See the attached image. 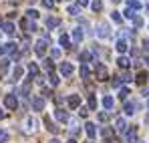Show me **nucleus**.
<instances>
[{"instance_id": "obj_34", "label": "nucleus", "mask_w": 149, "mask_h": 143, "mask_svg": "<svg viewBox=\"0 0 149 143\" xmlns=\"http://www.w3.org/2000/svg\"><path fill=\"white\" fill-rule=\"evenodd\" d=\"M45 69H47L49 73H52L54 71V63H52V61H45Z\"/></svg>"}, {"instance_id": "obj_24", "label": "nucleus", "mask_w": 149, "mask_h": 143, "mask_svg": "<svg viewBox=\"0 0 149 143\" xmlns=\"http://www.w3.org/2000/svg\"><path fill=\"white\" fill-rule=\"evenodd\" d=\"M28 73H30V79H32V77H38V67H36L34 63H30V65H28Z\"/></svg>"}, {"instance_id": "obj_17", "label": "nucleus", "mask_w": 149, "mask_h": 143, "mask_svg": "<svg viewBox=\"0 0 149 143\" xmlns=\"http://www.w3.org/2000/svg\"><path fill=\"white\" fill-rule=\"evenodd\" d=\"M125 127H127V125H125V119H121V117H119V119L115 121V131L123 133V131H125Z\"/></svg>"}, {"instance_id": "obj_57", "label": "nucleus", "mask_w": 149, "mask_h": 143, "mask_svg": "<svg viewBox=\"0 0 149 143\" xmlns=\"http://www.w3.org/2000/svg\"><path fill=\"white\" fill-rule=\"evenodd\" d=\"M111 2H115V4H117V2H121V0H111Z\"/></svg>"}, {"instance_id": "obj_23", "label": "nucleus", "mask_w": 149, "mask_h": 143, "mask_svg": "<svg viewBox=\"0 0 149 143\" xmlns=\"http://www.w3.org/2000/svg\"><path fill=\"white\" fill-rule=\"evenodd\" d=\"M2 28H4L6 34H14V24H12V22H4V24H2Z\"/></svg>"}, {"instance_id": "obj_43", "label": "nucleus", "mask_w": 149, "mask_h": 143, "mask_svg": "<svg viewBox=\"0 0 149 143\" xmlns=\"http://www.w3.org/2000/svg\"><path fill=\"white\" fill-rule=\"evenodd\" d=\"M79 115H81V117H87V115H89V109L81 107V109H79Z\"/></svg>"}, {"instance_id": "obj_38", "label": "nucleus", "mask_w": 149, "mask_h": 143, "mask_svg": "<svg viewBox=\"0 0 149 143\" xmlns=\"http://www.w3.org/2000/svg\"><path fill=\"white\" fill-rule=\"evenodd\" d=\"M50 57H52V59H58V57H61V48H52V50H50Z\"/></svg>"}, {"instance_id": "obj_19", "label": "nucleus", "mask_w": 149, "mask_h": 143, "mask_svg": "<svg viewBox=\"0 0 149 143\" xmlns=\"http://www.w3.org/2000/svg\"><path fill=\"white\" fill-rule=\"evenodd\" d=\"M117 63H119V67H121V69H129V65H131V61H129L127 57H119V59H117Z\"/></svg>"}, {"instance_id": "obj_35", "label": "nucleus", "mask_w": 149, "mask_h": 143, "mask_svg": "<svg viewBox=\"0 0 149 143\" xmlns=\"http://www.w3.org/2000/svg\"><path fill=\"white\" fill-rule=\"evenodd\" d=\"M89 109H97V99L91 95L89 97Z\"/></svg>"}, {"instance_id": "obj_18", "label": "nucleus", "mask_w": 149, "mask_h": 143, "mask_svg": "<svg viewBox=\"0 0 149 143\" xmlns=\"http://www.w3.org/2000/svg\"><path fill=\"white\" fill-rule=\"evenodd\" d=\"M83 40V30L81 28H74L73 30V43H81Z\"/></svg>"}, {"instance_id": "obj_25", "label": "nucleus", "mask_w": 149, "mask_h": 143, "mask_svg": "<svg viewBox=\"0 0 149 143\" xmlns=\"http://www.w3.org/2000/svg\"><path fill=\"white\" fill-rule=\"evenodd\" d=\"M91 8H93L95 12H101V10H103V2H101V0H93V2H91Z\"/></svg>"}, {"instance_id": "obj_47", "label": "nucleus", "mask_w": 149, "mask_h": 143, "mask_svg": "<svg viewBox=\"0 0 149 143\" xmlns=\"http://www.w3.org/2000/svg\"><path fill=\"white\" fill-rule=\"evenodd\" d=\"M111 16H113V20H115V22H121V14H119V12H113Z\"/></svg>"}, {"instance_id": "obj_58", "label": "nucleus", "mask_w": 149, "mask_h": 143, "mask_svg": "<svg viewBox=\"0 0 149 143\" xmlns=\"http://www.w3.org/2000/svg\"><path fill=\"white\" fill-rule=\"evenodd\" d=\"M69 143H77V141H74V139H71V141H69Z\"/></svg>"}, {"instance_id": "obj_29", "label": "nucleus", "mask_w": 149, "mask_h": 143, "mask_svg": "<svg viewBox=\"0 0 149 143\" xmlns=\"http://www.w3.org/2000/svg\"><path fill=\"white\" fill-rule=\"evenodd\" d=\"M49 81H50V85H52V87H56V85L61 83V79H58L54 73H50V75H49Z\"/></svg>"}, {"instance_id": "obj_40", "label": "nucleus", "mask_w": 149, "mask_h": 143, "mask_svg": "<svg viewBox=\"0 0 149 143\" xmlns=\"http://www.w3.org/2000/svg\"><path fill=\"white\" fill-rule=\"evenodd\" d=\"M125 16H127V18H133V16H135V10H131V8H125Z\"/></svg>"}, {"instance_id": "obj_20", "label": "nucleus", "mask_w": 149, "mask_h": 143, "mask_svg": "<svg viewBox=\"0 0 149 143\" xmlns=\"http://www.w3.org/2000/svg\"><path fill=\"white\" fill-rule=\"evenodd\" d=\"M125 8H131V10H139V8H141V2H139V0H129Z\"/></svg>"}, {"instance_id": "obj_2", "label": "nucleus", "mask_w": 149, "mask_h": 143, "mask_svg": "<svg viewBox=\"0 0 149 143\" xmlns=\"http://www.w3.org/2000/svg\"><path fill=\"white\" fill-rule=\"evenodd\" d=\"M109 30H111V28H109L107 22H99L97 24V36H99V38H107V36H109Z\"/></svg>"}, {"instance_id": "obj_16", "label": "nucleus", "mask_w": 149, "mask_h": 143, "mask_svg": "<svg viewBox=\"0 0 149 143\" xmlns=\"http://www.w3.org/2000/svg\"><path fill=\"white\" fill-rule=\"evenodd\" d=\"M113 105H115L113 97H105V99H103V107H105L107 111H111V109H113Z\"/></svg>"}, {"instance_id": "obj_27", "label": "nucleus", "mask_w": 149, "mask_h": 143, "mask_svg": "<svg viewBox=\"0 0 149 143\" xmlns=\"http://www.w3.org/2000/svg\"><path fill=\"white\" fill-rule=\"evenodd\" d=\"M81 61H83V65H87V63L91 61V52H89V50H83V52H81Z\"/></svg>"}, {"instance_id": "obj_50", "label": "nucleus", "mask_w": 149, "mask_h": 143, "mask_svg": "<svg viewBox=\"0 0 149 143\" xmlns=\"http://www.w3.org/2000/svg\"><path fill=\"white\" fill-rule=\"evenodd\" d=\"M143 48H145V50L149 52V40H145V43H143Z\"/></svg>"}, {"instance_id": "obj_54", "label": "nucleus", "mask_w": 149, "mask_h": 143, "mask_svg": "<svg viewBox=\"0 0 149 143\" xmlns=\"http://www.w3.org/2000/svg\"><path fill=\"white\" fill-rule=\"evenodd\" d=\"M50 143H61V141H56V139H52V141H50Z\"/></svg>"}, {"instance_id": "obj_12", "label": "nucleus", "mask_w": 149, "mask_h": 143, "mask_svg": "<svg viewBox=\"0 0 149 143\" xmlns=\"http://www.w3.org/2000/svg\"><path fill=\"white\" fill-rule=\"evenodd\" d=\"M20 24H22V28H26L28 32H36V24H34V22H30L28 18H24V20H22Z\"/></svg>"}, {"instance_id": "obj_5", "label": "nucleus", "mask_w": 149, "mask_h": 143, "mask_svg": "<svg viewBox=\"0 0 149 143\" xmlns=\"http://www.w3.org/2000/svg\"><path fill=\"white\" fill-rule=\"evenodd\" d=\"M67 103H69L71 109H79V107H81V97H79V95H69Z\"/></svg>"}, {"instance_id": "obj_21", "label": "nucleus", "mask_w": 149, "mask_h": 143, "mask_svg": "<svg viewBox=\"0 0 149 143\" xmlns=\"http://www.w3.org/2000/svg\"><path fill=\"white\" fill-rule=\"evenodd\" d=\"M58 43H61V47H65V48H71V40H69V36H67V34H61Z\"/></svg>"}, {"instance_id": "obj_6", "label": "nucleus", "mask_w": 149, "mask_h": 143, "mask_svg": "<svg viewBox=\"0 0 149 143\" xmlns=\"http://www.w3.org/2000/svg\"><path fill=\"white\" fill-rule=\"evenodd\" d=\"M125 139H127V143H137V129L131 127V129L125 133Z\"/></svg>"}, {"instance_id": "obj_55", "label": "nucleus", "mask_w": 149, "mask_h": 143, "mask_svg": "<svg viewBox=\"0 0 149 143\" xmlns=\"http://www.w3.org/2000/svg\"><path fill=\"white\" fill-rule=\"evenodd\" d=\"M145 10H147V12H149V2H147V6H145Z\"/></svg>"}, {"instance_id": "obj_26", "label": "nucleus", "mask_w": 149, "mask_h": 143, "mask_svg": "<svg viewBox=\"0 0 149 143\" xmlns=\"http://www.w3.org/2000/svg\"><path fill=\"white\" fill-rule=\"evenodd\" d=\"M147 79H149V77H147V73H139L135 81H137V85H145V81H147Z\"/></svg>"}, {"instance_id": "obj_45", "label": "nucleus", "mask_w": 149, "mask_h": 143, "mask_svg": "<svg viewBox=\"0 0 149 143\" xmlns=\"http://www.w3.org/2000/svg\"><path fill=\"white\" fill-rule=\"evenodd\" d=\"M42 4H45L47 8H52V6H54V0H42Z\"/></svg>"}, {"instance_id": "obj_51", "label": "nucleus", "mask_w": 149, "mask_h": 143, "mask_svg": "<svg viewBox=\"0 0 149 143\" xmlns=\"http://www.w3.org/2000/svg\"><path fill=\"white\" fill-rule=\"evenodd\" d=\"M143 97H149V89H143Z\"/></svg>"}, {"instance_id": "obj_8", "label": "nucleus", "mask_w": 149, "mask_h": 143, "mask_svg": "<svg viewBox=\"0 0 149 143\" xmlns=\"http://www.w3.org/2000/svg\"><path fill=\"white\" fill-rule=\"evenodd\" d=\"M32 109L34 111H42L45 109V99L42 97H34L32 99Z\"/></svg>"}, {"instance_id": "obj_36", "label": "nucleus", "mask_w": 149, "mask_h": 143, "mask_svg": "<svg viewBox=\"0 0 149 143\" xmlns=\"http://www.w3.org/2000/svg\"><path fill=\"white\" fill-rule=\"evenodd\" d=\"M26 16H28V18H38V12L30 8V10H26Z\"/></svg>"}, {"instance_id": "obj_10", "label": "nucleus", "mask_w": 149, "mask_h": 143, "mask_svg": "<svg viewBox=\"0 0 149 143\" xmlns=\"http://www.w3.org/2000/svg\"><path fill=\"white\" fill-rule=\"evenodd\" d=\"M24 129L26 131H28V133H30V131H34V129H36V125H38V121L34 119V117H26V121H24Z\"/></svg>"}, {"instance_id": "obj_56", "label": "nucleus", "mask_w": 149, "mask_h": 143, "mask_svg": "<svg viewBox=\"0 0 149 143\" xmlns=\"http://www.w3.org/2000/svg\"><path fill=\"white\" fill-rule=\"evenodd\" d=\"M145 123H149V115H147V117H145Z\"/></svg>"}, {"instance_id": "obj_3", "label": "nucleus", "mask_w": 149, "mask_h": 143, "mask_svg": "<svg viewBox=\"0 0 149 143\" xmlns=\"http://www.w3.org/2000/svg\"><path fill=\"white\" fill-rule=\"evenodd\" d=\"M34 52H36L38 57H45V52H47V40H45V38L36 40V45H34Z\"/></svg>"}, {"instance_id": "obj_1", "label": "nucleus", "mask_w": 149, "mask_h": 143, "mask_svg": "<svg viewBox=\"0 0 149 143\" xmlns=\"http://www.w3.org/2000/svg\"><path fill=\"white\" fill-rule=\"evenodd\" d=\"M4 107H6V109H16V107H18V99H16V95L10 93V95L4 97Z\"/></svg>"}, {"instance_id": "obj_52", "label": "nucleus", "mask_w": 149, "mask_h": 143, "mask_svg": "<svg viewBox=\"0 0 149 143\" xmlns=\"http://www.w3.org/2000/svg\"><path fill=\"white\" fill-rule=\"evenodd\" d=\"M145 65H147V67H149V54H147V57H145Z\"/></svg>"}, {"instance_id": "obj_41", "label": "nucleus", "mask_w": 149, "mask_h": 143, "mask_svg": "<svg viewBox=\"0 0 149 143\" xmlns=\"http://www.w3.org/2000/svg\"><path fill=\"white\" fill-rule=\"evenodd\" d=\"M127 95H131V93H129V89H121V93H119V97H121V99H127Z\"/></svg>"}, {"instance_id": "obj_46", "label": "nucleus", "mask_w": 149, "mask_h": 143, "mask_svg": "<svg viewBox=\"0 0 149 143\" xmlns=\"http://www.w3.org/2000/svg\"><path fill=\"white\" fill-rule=\"evenodd\" d=\"M22 93H24V95L28 97V93H30V83H26L24 87H22Z\"/></svg>"}, {"instance_id": "obj_22", "label": "nucleus", "mask_w": 149, "mask_h": 143, "mask_svg": "<svg viewBox=\"0 0 149 143\" xmlns=\"http://www.w3.org/2000/svg\"><path fill=\"white\" fill-rule=\"evenodd\" d=\"M8 65H10V61H8V59H2V61H0V75H6Z\"/></svg>"}, {"instance_id": "obj_37", "label": "nucleus", "mask_w": 149, "mask_h": 143, "mask_svg": "<svg viewBox=\"0 0 149 143\" xmlns=\"http://www.w3.org/2000/svg\"><path fill=\"white\" fill-rule=\"evenodd\" d=\"M4 141H8V131H0V143H4Z\"/></svg>"}, {"instance_id": "obj_11", "label": "nucleus", "mask_w": 149, "mask_h": 143, "mask_svg": "<svg viewBox=\"0 0 149 143\" xmlns=\"http://www.w3.org/2000/svg\"><path fill=\"white\" fill-rule=\"evenodd\" d=\"M54 117L61 121V123H67V121H69V113H67V111H63V109H56Z\"/></svg>"}, {"instance_id": "obj_15", "label": "nucleus", "mask_w": 149, "mask_h": 143, "mask_svg": "<svg viewBox=\"0 0 149 143\" xmlns=\"http://www.w3.org/2000/svg\"><path fill=\"white\" fill-rule=\"evenodd\" d=\"M45 125H47V129H49L50 133H54V135H56V133H58V127H56V125H54V123H52V121H50L49 117H47V119H45Z\"/></svg>"}, {"instance_id": "obj_53", "label": "nucleus", "mask_w": 149, "mask_h": 143, "mask_svg": "<svg viewBox=\"0 0 149 143\" xmlns=\"http://www.w3.org/2000/svg\"><path fill=\"white\" fill-rule=\"evenodd\" d=\"M0 119H4V111L2 109H0Z\"/></svg>"}, {"instance_id": "obj_39", "label": "nucleus", "mask_w": 149, "mask_h": 143, "mask_svg": "<svg viewBox=\"0 0 149 143\" xmlns=\"http://www.w3.org/2000/svg\"><path fill=\"white\" fill-rule=\"evenodd\" d=\"M133 22H135V26H143V18L141 16H133Z\"/></svg>"}, {"instance_id": "obj_33", "label": "nucleus", "mask_w": 149, "mask_h": 143, "mask_svg": "<svg viewBox=\"0 0 149 143\" xmlns=\"http://www.w3.org/2000/svg\"><path fill=\"white\" fill-rule=\"evenodd\" d=\"M67 12H69V14H73V16H77V14L81 12V6H69V8H67Z\"/></svg>"}, {"instance_id": "obj_59", "label": "nucleus", "mask_w": 149, "mask_h": 143, "mask_svg": "<svg viewBox=\"0 0 149 143\" xmlns=\"http://www.w3.org/2000/svg\"><path fill=\"white\" fill-rule=\"evenodd\" d=\"M105 143H113V141H109V139H107V141H105Z\"/></svg>"}, {"instance_id": "obj_30", "label": "nucleus", "mask_w": 149, "mask_h": 143, "mask_svg": "<svg viewBox=\"0 0 149 143\" xmlns=\"http://www.w3.org/2000/svg\"><path fill=\"white\" fill-rule=\"evenodd\" d=\"M81 79H85V81L89 79V67L87 65H81Z\"/></svg>"}, {"instance_id": "obj_9", "label": "nucleus", "mask_w": 149, "mask_h": 143, "mask_svg": "<svg viewBox=\"0 0 149 143\" xmlns=\"http://www.w3.org/2000/svg\"><path fill=\"white\" fill-rule=\"evenodd\" d=\"M85 131H87V135H89V139H95V135H97V127H95V123H87L85 125Z\"/></svg>"}, {"instance_id": "obj_31", "label": "nucleus", "mask_w": 149, "mask_h": 143, "mask_svg": "<svg viewBox=\"0 0 149 143\" xmlns=\"http://www.w3.org/2000/svg\"><path fill=\"white\" fill-rule=\"evenodd\" d=\"M22 75H24V69H22V67H16V69L12 71V77H14V79H20Z\"/></svg>"}, {"instance_id": "obj_42", "label": "nucleus", "mask_w": 149, "mask_h": 143, "mask_svg": "<svg viewBox=\"0 0 149 143\" xmlns=\"http://www.w3.org/2000/svg\"><path fill=\"white\" fill-rule=\"evenodd\" d=\"M113 87H115V89H119V87H121V79H119V77H115V79H113Z\"/></svg>"}, {"instance_id": "obj_28", "label": "nucleus", "mask_w": 149, "mask_h": 143, "mask_svg": "<svg viewBox=\"0 0 149 143\" xmlns=\"http://www.w3.org/2000/svg\"><path fill=\"white\" fill-rule=\"evenodd\" d=\"M125 113L127 115H133L135 113V103H125Z\"/></svg>"}, {"instance_id": "obj_4", "label": "nucleus", "mask_w": 149, "mask_h": 143, "mask_svg": "<svg viewBox=\"0 0 149 143\" xmlns=\"http://www.w3.org/2000/svg\"><path fill=\"white\" fill-rule=\"evenodd\" d=\"M73 71H74V67L71 63H61V75H63V77H71Z\"/></svg>"}, {"instance_id": "obj_14", "label": "nucleus", "mask_w": 149, "mask_h": 143, "mask_svg": "<svg viewBox=\"0 0 149 143\" xmlns=\"http://www.w3.org/2000/svg\"><path fill=\"white\" fill-rule=\"evenodd\" d=\"M115 48H117V50H119V52H127V43H125V38H119V40H117V43H115Z\"/></svg>"}, {"instance_id": "obj_60", "label": "nucleus", "mask_w": 149, "mask_h": 143, "mask_svg": "<svg viewBox=\"0 0 149 143\" xmlns=\"http://www.w3.org/2000/svg\"><path fill=\"white\" fill-rule=\"evenodd\" d=\"M87 143H93V141H87Z\"/></svg>"}, {"instance_id": "obj_32", "label": "nucleus", "mask_w": 149, "mask_h": 143, "mask_svg": "<svg viewBox=\"0 0 149 143\" xmlns=\"http://www.w3.org/2000/svg\"><path fill=\"white\" fill-rule=\"evenodd\" d=\"M14 47L12 43H8V45H0V54H6V52H10V48Z\"/></svg>"}, {"instance_id": "obj_48", "label": "nucleus", "mask_w": 149, "mask_h": 143, "mask_svg": "<svg viewBox=\"0 0 149 143\" xmlns=\"http://www.w3.org/2000/svg\"><path fill=\"white\" fill-rule=\"evenodd\" d=\"M121 81H131V75H129V73H125L123 77H121Z\"/></svg>"}, {"instance_id": "obj_13", "label": "nucleus", "mask_w": 149, "mask_h": 143, "mask_svg": "<svg viewBox=\"0 0 149 143\" xmlns=\"http://www.w3.org/2000/svg\"><path fill=\"white\" fill-rule=\"evenodd\" d=\"M58 24H61V20H58V18H56V16H50V18H47V28H56V26H58Z\"/></svg>"}, {"instance_id": "obj_49", "label": "nucleus", "mask_w": 149, "mask_h": 143, "mask_svg": "<svg viewBox=\"0 0 149 143\" xmlns=\"http://www.w3.org/2000/svg\"><path fill=\"white\" fill-rule=\"evenodd\" d=\"M87 4H89V0H79V4H77V6H87Z\"/></svg>"}, {"instance_id": "obj_7", "label": "nucleus", "mask_w": 149, "mask_h": 143, "mask_svg": "<svg viewBox=\"0 0 149 143\" xmlns=\"http://www.w3.org/2000/svg\"><path fill=\"white\" fill-rule=\"evenodd\" d=\"M97 79H99V81H107V75H109V73H107V67H105V65H97Z\"/></svg>"}, {"instance_id": "obj_44", "label": "nucleus", "mask_w": 149, "mask_h": 143, "mask_svg": "<svg viewBox=\"0 0 149 143\" xmlns=\"http://www.w3.org/2000/svg\"><path fill=\"white\" fill-rule=\"evenodd\" d=\"M97 117H99V121H107V119H109V113H105V111H103V113H99Z\"/></svg>"}]
</instances>
